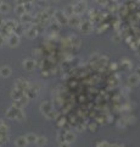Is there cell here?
I'll use <instances>...</instances> for the list:
<instances>
[{
	"label": "cell",
	"instance_id": "6da1fadb",
	"mask_svg": "<svg viewBox=\"0 0 140 147\" xmlns=\"http://www.w3.org/2000/svg\"><path fill=\"white\" fill-rule=\"evenodd\" d=\"M40 109H42V112L46 115V118H49V119H52V118L55 117L54 109H52V107L50 105L49 102H44V103L42 104V107H40Z\"/></svg>",
	"mask_w": 140,
	"mask_h": 147
},
{
	"label": "cell",
	"instance_id": "7a4b0ae2",
	"mask_svg": "<svg viewBox=\"0 0 140 147\" xmlns=\"http://www.w3.org/2000/svg\"><path fill=\"white\" fill-rule=\"evenodd\" d=\"M54 19L56 20V22L59 24H68V17L63 14V11H60V10L55 11Z\"/></svg>",
	"mask_w": 140,
	"mask_h": 147
},
{
	"label": "cell",
	"instance_id": "3957f363",
	"mask_svg": "<svg viewBox=\"0 0 140 147\" xmlns=\"http://www.w3.org/2000/svg\"><path fill=\"white\" fill-rule=\"evenodd\" d=\"M73 9H75V15L77 16L82 15L86 9V1L85 0H80V1H78L77 4L73 5Z\"/></svg>",
	"mask_w": 140,
	"mask_h": 147
},
{
	"label": "cell",
	"instance_id": "277c9868",
	"mask_svg": "<svg viewBox=\"0 0 140 147\" xmlns=\"http://www.w3.org/2000/svg\"><path fill=\"white\" fill-rule=\"evenodd\" d=\"M80 31L83 34H90L93 31V24L90 21H84L80 24Z\"/></svg>",
	"mask_w": 140,
	"mask_h": 147
},
{
	"label": "cell",
	"instance_id": "5b68a950",
	"mask_svg": "<svg viewBox=\"0 0 140 147\" xmlns=\"http://www.w3.org/2000/svg\"><path fill=\"white\" fill-rule=\"evenodd\" d=\"M7 43H9V46H10L11 48L17 47L18 44H20V36L15 34V33H12V34L10 36V38L7 39Z\"/></svg>",
	"mask_w": 140,
	"mask_h": 147
},
{
	"label": "cell",
	"instance_id": "8992f818",
	"mask_svg": "<svg viewBox=\"0 0 140 147\" xmlns=\"http://www.w3.org/2000/svg\"><path fill=\"white\" fill-rule=\"evenodd\" d=\"M3 26H5L6 28H9L11 32H14L16 30V27L18 26V23L15 21V20H6V21L3 22Z\"/></svg>",
	"mask_w": 140,
	"mask_h": 147
},
{
	"label": "cell",
	"instance_id": "52a82bcc",
	"mask_svg": "<svg viewBox=\"0 0 140 147\" xmlns=\"http://www.w3.org/2000/svg\"><path fill=\"white\" fill-rule=\"evenodd\" d=\"M23 68L26 69V70H28V71L34 70V68H35V60H33V59H26V60H23Z\"/></svg>",
	"mask_w": 140,
	"mask_h": 147
},
{
	"label": "cell",
	"instance_id": "ba28073f",
	"mask_svg": "<svg viewBox=\"0 0 140 147\" xmlns=\"http://www.w3.org/2000/svg\"><path fill=\"white\" fill-rule=\"evenodd\" d=\"M128 83L130 86H138L140 83V76L138 74H131V75L128 77Z\"/></svg>",
	"mask_w": 140,
	"mask_h": 147
},
{
	"label": "cell",
	"instance_id": "9c48e42d",
	"mask_svg": "<svg viewBox=\"0 0 140 147\" xmlns=\"http://www.w3.org/2000/svg\"><path fill=\"white\" fill-rule=\"evenodd\" d=\"M68 24H71L72 27H78L79 24H82V20H80L79 16L73 15L72 17H69V19H68Z\"/></svg>",
	"mask_w": 140,
	"mask_h": 147
},
{
	"label": "cell",
	"instance_id": "30bf717a",
	"mask_svg": "<svg viewBox=\"0 0 140 147\" xmlns=\"http://www.w3.org/2000/svg\"><path fill=\"white\" fill-rule=\"evenodd\" d=\"M37 34H38V30H37V26H32L31 28L26 30V36H27L29 39L35 38Z\"/></svg>",
	"mask_w": 140,
	"mask_h": 147
},
{
	"label": "cell",
	"instance_id": "8fae6325",
	"mask_svg": "<svg viewBox=\"0 0 140 147\" xmlns=\"http://www.w3.org/2000/svg\"><path fill=\"white\" fill-rule=\"evenodd\" d=\"M21 17V22L22 23H24V24H29V23H32L33 22V16L29 14V12H26L24 15H22V16H20Z\"/></svg>",
	"mask_w": 140,
	"mask_h": 147
},
{
	"label": "cell",
	"instance_id": "7c38bea8",
	"mask_svg": "<svg viewBox=\"0 0 140 147\" xmlns=\"http://www.w3.org/2000/svg\"><path fill=\"white\" fill-rule=\"evenodd\" d=\"M10 75H11V69H10V66L5 65V66L0 68V76H1V77H9Z\"/></svg>",
	"mask_w": 140,
	"mask_h": 147
},
{
	"label": "cell",
	"instance_id": "4fadbf2b",
	"mask_svg": "<svg viewBox=\"0 0 140 147\" xmlns=\"http://www.w3.org/2000/svg\"><path fill=\"white\" fill-rule=\"evenodd\" d=\"M16 146L17 147H26L27 146V140H26V136H20V137H17L16 138Z\"/></svg>",
	"mask_w": 140,
	"mask_h": 147
},
{
	"label": "cell",
	"instance_id": "5bb4252c",
	"mask_svg": "<svg viewBox=\"0 0 140 147\" xmlns=\"http://www.w3.org/2000/svg\"><path fill=\"white\" fill-rule=\"evenodd\" d=\"M63 14L67 16V17H72L73 15H75V9H73V5H68V6H66L65 7V10H63Z\"/></svg>",
	"mask_w": 140,
	"mask_h": 147
},
{
	"label": "cell",
	"instance_id": "9a60e30c",
	"mask_svg": "<svg viewBox=\"0 0 140 147\" xmlns=\"http://www.w3.org/2000/svg\"><path fill=\"white\" fill-rule=\"evenodd\" d=\"M26 140L28 144H37V140H38V136L35 134H27L26 135Z\"/></svg>",
	"mask_w": 140,
	"mask_h": 147
},
{
	"label": "cell",
	"instance_id": "2e32d148",
	"mask_svg": "<svg viewBox=\"0 0 140 147\" xmlns=\"http://www.w3.org/2000/svg\"><path fill=\"white\" fill-rule=\"evenodd\" d=\"M75 138H76V136L72 132H67L65 135V144H71V142L75 141Z\"/></svg>",
	"mask_w": 140,
	"mask_h": 147
},
{
	"label": "cell",
	"instance_id": "e0dca14e",
	"mask_svg": "<svg viewBox=\"0 0 140 147\" xmlns=\"http://www.w3.org/2000/svg\"><path fill=\"white\" fill-rule=\"evenodd\" d=\"M15 12H16L17 15H20V16L24 15V14H26V9H24V5H16Z\"/></svg>",
	"mask_w": 140,
	"mask_h": 147
},
{
	"label": "cell",
	"instance_id": "ac0fdd59",
	"mask_svg": "<svg viewBox=\"0 0 140 147\" xmlns=\"http://www.w3.org/2000/svg\"><path fill=\"white\" fill-rule=\"evenodd\" d=\"M24 32H26V30H24V26H23V24H18V26L16 27V30L14 31V33L21 37V36L24 33Z\"/></svg>",
	"mask_w": 140,
	"mask_h": 147
},
{
	"label": "cell",
	"instance_id": "d6986e66",
	"mask_svg": "<svg viewBox=\"0 0 140 147\" xmlns=\"http://www.w3.org/2000/svg\"><path fill=\"white\" fill-rule=\"evenodd\" d=\"M10 11V5L9 4H6V3H3L1 4V6H0V14H4V12H9Z\"/></svg>",
	"mask_w": 140,
	"mask_h": 147
},
{
	"label": "cell",
	"instance_id": "ffe728a7",
	"mask_svg": "<svg viewBox=\"0 0 140 147\" xmlns=\"http://www.w3.org/2000/svg\"><path fill=\"white\" fill-rule=\"evenodd\" d=\"M45 144H46V137L44 136H38V140H37V145H38L39 147L44 146Z\"/></svg>",
	"mask_w": 140,
	"mask_h": 147
},
{
	"label": "cell",
	"instance_id": "44dd1931",
	"mask_svg": "<svg viewBox=\"0 0 140 147\" xmlns=\"http://www.w3.org/2000/svg\"><path fill=\"white\" fill-rule=\"evenodd\" d=\"M69 39H71V44H72V46L79 47V44H80V40H79V38H77L76 36H72Z\"/></svg>",
	"mask_w": 140,
	"mask_h": 147
},
{
	"label": "cell",
	"instance_id": "7402d4cb",
	"mask_svg": "<svg viewBox=\"0 0 140 147\" xmlns=\"http://www.w3.org/2000/svg\"><path fill=\"white\" fill-rule=\"evenodd\" d=\"M59 28L60 27H59V23L57 22L56 23H51V30L54 31V33H57V32H59Z\"/></svg>",
	"mask_w": 140,
	"mask_h": 147
},
{
	"label": "cell",
	"instance_id": "603a6c76",
	"mask_svg": "<svg viewBox=\"0 0 140 147\" xmlns=\"http://www.w3.org/2000/svg\"><path fill=\"white\" fill-rule=\"evenodd\" d=\"M24 9H26V12H29L31 14V11L33 9V3L32 4H24Z\"/></svg>",
	"mask_w": 140,
	"mask_h": 147
},
{
	"label": "cell",
	"instance_id": "cb8c5ba5",
	"mask_svg": "<svg viewBox=\"0 0 140 147\" xmlns=\"http://www.w3.org/2000/svg\"><path fill=\"white\" fill-rule=\"evenodd\" d=\"M4 40H5V39H4V38H3V37H1V36H0V47H1V46H3Z\"/></svg>",
	"mask_w": 140,
	"mask_h": 147
},
{
	"label": "cell",
	"instance_id": "d4e9b609",
	"mask_svg": "<svg viewBox=\"0 0 140 147\" xmlns=\"http://www.w3.org/2000/svg\"><path fill=\"white\" fill-rule=\"evenodd\" d=\"M116 68H117L116 63H112V64H111V69H116Z\"/></svg>",
	"mask_w": 140,
	"mask_h": 147
},
{
	"label": "cell",
	"instance_id": "484cf974",
	"mask_svg": "<svg viewBox=\"0 0 140 147\" xmlns=\"http://www.w3.org/2000/svg\"><path fill=\"white\" fill-rule=\"evenodd\" d=\"M137 74H138V75H139V76H140V66H139V68H138V69H137Z\"/></svg>",
	"mask_w": 140,
	"mask_h": 147
},
{
	"label": "cell",
	"instance_id": "4316f807",
	"mask_svg": "<svg viewBox=\"0 0 140 147\" xmlns=\"http://www.w3.org/2000/svg\"><path fill=\"white\" fill-rule=\"evenodd\" d=\"M39 1L42 3V4H43V3H44V4H46V3H48V0H39Z\"/></svg>",
	"mask_w": 140,
	"mask_h": 147
},
{
	"label": "cell",
	"instance_id": "83f0119b",
	"mask_svg": "<svg viewBox=\"0 0 140 147\" xmlns=\"http://www.w3.org/2000/svg\"><path fill=\"white\" fill-rule=\"evenodd\" d=\"M60 147H69V146H68V145H67V144H63V145H61V146H60Z\"/></svg>",
	"mask_w": 140,
	"mask_h": 147
},
{
	"label": "cell",
	"instance_id": "f1b7e54d",
	"mask_svg": "<svg viewBox=\"0 0 140 147\" xmlns=\"http://www.w3.org/2000/svg\"><path fill=\"white\" fill-rule=\"evenodd\" d=\"M1 4H3V1H1V0H0V6H1Z\"/></svg>",
	"mask_w": 140,
	"mask_h": 147
},
{
	"label": "cell",
	"instance_id": "f546056e",
	"mask_svg": "<svg viewBox=\"0 0 140 147\" xmlns=\"http://www.w3.org/2000/svg\"><path fill=\"white\" fill-rule=\"evenodd\" d=\"M52 1H60V0H52Z\"/></svg>",
	"mask_w": 140,
	"mask_h": 147
}]
</instances>
